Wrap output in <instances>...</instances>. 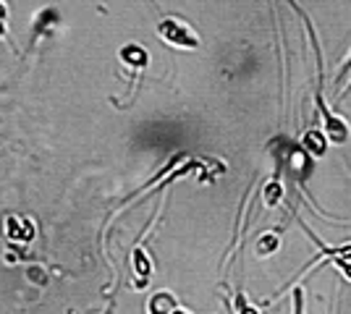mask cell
<instances>
[{
    "mask_svg": "<svg viewBox=\"0 0 351 314\" xmlns=\"http://www.w3.org/2000/svg\"><path fill=\"white\" fill-rule=\"evenodd\" d=\"M346 74H351V58H349V63H346ZM349 87H351V81H349Z\"/></svg>",
    "mask_w": 351,
    "mask_h": 314,
    "instance_id": "cell-13",
    "label": "cell"
},
{
    "mask_svg": "<svg viewBox=\"0 0 351 314\" xmlns=\"http://www.w3.org/2000/svg\"><path fill=\"white\" fill-rule=\"evenodd\" d=\"M8 21V5L0 0V24H5Z\"/></svg>",
    "mask_w": 351,
    "mask_h": 314,
    "instance_id": "cell-11",
    "label": "cell"
},
{
    "mask_svg": "<svg viewBox=\"0 0 351 314\" xmlns=\"http://www.w3.org/2000/svg\"><path fill=\"white\" fill-rule=\"evenodd\" d=\"M134 259H136V272H139V275H149V259L145 257L142 249L134 252Z\"/></svg>",
    "mask_w": 351,
    "mask_h": 314,
    "instance_id": "cell-8",
    "label": "cell"
},
{
    "mask_svg": "<svg viewBox=\"0 0 351 314\" xmlns=\"http://www.w3.org/2000/svg\"><path fill=\"white\" fill-rule=\"evenodd\" d=\"M171 314H191V312H186L184 306H176V309H173V312H171Z\"/></svg>",
    "mask_w": 351,
    "mask_h": 314,
    "instance_id": "cell-12",
    "label": "cell"
},
{
    "mask_svg": "<svg viewBox=\"0 0 351 314\" xmlns=\"http://www.w3.org/2000/svg\"><path fill=\"white\" fill-rule=\"evenodd\" d=\"M178 306L176 304V299L168 293V291H160V293H155L152 299H149V304H147V312L149 314H171Z\"/></svg>",
    "mask_w": 351,
    "mask_h": 314,
    "instance_id": "cell-3",
    "label": "cell"
},
{
    "mask_svg": "<svg viewBox=\"0 0 351 314\" xmlns=\"http://www.w3.org/2000/svg\"><path fill=\"white\" fill-rule=\"evenodd\" d=\"M234 309L236 314H260L252 304H247V299L241 296V293H236V299H234Z\"/></svg>",
    "mask_w": 351,
    "mask_h": 314,
    "instance_id": "cell-7",
    "label": "cell"
},
{
    "mask_svg": "<svg viewBox=\"0 0 351 314\" xmlns=\"http://www.w3.org/2000/svg\"><path fill=\"white\" fill-rule=\"evenodd\" d=\"M333 265H336V267L341 270V272H343V275H346V278H349V280H351V262H343V259H336Z\"/></svg>",
    "mask_w": 351,
    "mask_h": 314,
    "instance_id": "cell-10",
    "label": "cell"
},
{
    "mask_svg": "<svg viewBox=\"0 0 351 314\" xmlns=\"http://www.w3.org/2000/svg\"><path fill=\"white\" fill-rule=\"evenodd\" d=\"M291 314H304V288H293V306Z\"/></svg>",
    "mask_w": 351,
    "mask_h": 314,
    "instance_id": "cell-9",
    "label": "cell"
},
{
    "mask_svg": "<svg viewBox=\"0 0 351 314\" xmlns=\"http://www.w3.org/2000/svg\"><path fill=\"white\" fill-rule=\"evenodd\" d=\"M0 37H5V24H0Z\"/></svg>",
    "mask_w": 351,
    "mask_h": 314,
    "instance_id": "cell-14",
    "label": "cell"
},
{
    "mask_svg": "<svg viewBox=\"0 0 351 314\" xmlns=\"http://www.w3.org/2000/svg\"><path fill=\"white\" fill-rule=\"evenodd\" d=\"M278 246H280V241H278L276 233H265V236H260V241H257V254L260 257L273 254Z\"/></svg>",
    "mask_w": 351,
    "mask_h": 314,
    "instance_id": "cell-4",
    "label": "cell"
},
{
    "mask_svg": "<svg viewBox=\"0 0 351 314\" xmlns=\"http://www.w3.org/2000/svg\"><path fill=\"white\" fill-rule=\"evenodd\" d=\"M280 196H283V189H280L278 181L267 183V189H265V205H267V207H276V205H278Z\"/></svg>",
    "mask_w": 351,
    "mask_h": 314,
    "instance_id": "cell-6",
    "label": "cell"
},
{
    "mask_svg": "<svg viewBox=\"0 0 351 314\" xmlns=\"http://www.w3.org/2000/svg\"><path fill=\"white\" fill-rule=\"evenodd\" d=\"M121 60H123L126 66L136 68V71H142L147 63H149V55H147V50L142 45L132 42V45H123V47H121Z\"/></svg>",
    "mask_w": 351,
    "mask_h": 314,
    "instance_id": "cell-2",
    "label": "cell"
},
{
    "mask_svg": "<svg viewBox=\"0 0 351 314\" xmlns=\"http://www.w3.org/2000/svg\"><path fill=\"white\" fill-rule=\"evenodd\" d=\"M158 37H160L165 45L178 47V50H194V47H199V34L181 16H165V18H160Z\"/></svg>",
    "mask_w": 351,
    "mask_h": 314,
    "instance_id": "cell-1",
    "label": "cell"
},
{
    "mask_svg": "<svg viewBox=\"0 0 351 314\" xmlns=\"http://www.w3.org/2000/svg\"><path fill=\"white\" fill-rule=\"evenodd\" d=\"M304 147H307L312 155H322V152H325V139H322L320 131H309V134L304 136Z\"/></svg>",
    "mask_w": 351,
    "mask_h": 314,
    "instance_id": "cell-5",
    "label": "cell"
}]
</instances>
